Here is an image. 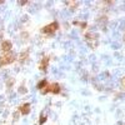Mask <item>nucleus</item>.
<instances>
[{"label": "nucleus", "mask_w": 125, "mask_h": 125, "mask_svg": "<svg viewBox=\"0 0 125 125\" xmlns=\"http://www.w3.org/2000/svg\"><path fill=\"white\" fill-rule=\"evenodd\" d=\"M15 55L10 51V53H3V55H0V68L8 65V64H11V62L15 61Z\"/></svg>", "instance_id": "f257e3e1"}, {"label": "nucleus", "mask_w": 125, "mask_h": 125, "mask_svg": "<svg viewBox=\"0 0 125 125\" xmlns=\"http://www.w3.org/2000/svg\"><path fill=\"white\" fill-rule=\"evenodd\" d=\"M45 121H46V115H43V114H41V115H40V119H39V124L43 125Z\"/></svg>", "instance_id": "9d476101"}, {"label": "nucleus", "mask_w": 125, "mask_h": 125, "mask_svg": "<svg viewBox=\"0 0 125 125\" xmlns=\"http://www.w3.org/2000/svg\"><path fill=\"white\" fill-rule=\"evenodd\" d=\"M85 41L91 49H95L99 44V39H98V35L95 33H88L85 35Z\"/></svg>", "instance_id": "f03ea898"}, {"label": "nucleus", "mask_w": 125, "mask_h": 125, "mask_svg": "<svg viewBox=\"0 0 125 125\" xmlns=\"http://www.w3.org/2000/svg\"><path fill=\"white\" fill-rule=\"evenodd\" d=\"M26 3H28V1H19V4H20V5H25Z\"/></svg>", "instance_id": "f8f14e48"}, {"label": "nucleus", "mask_w": 125, "mask_h": 125, "mask_svg": "<svg viewBox=\"0 0 125 125\" xmlns=\"http://www.w3.org/2000/svg\"><path fill=\"white\" fill-rule=\"evenodd\" d=\"M29 113H30V104L29 103L23 104V105L20 106V114H23V115H28Z\"/></svg>", "instance_id": "0eeeda50"}, {"label": "nucleus", "mask_w": 125, "mask_h": 125, "mask_svg": "<svg viewBox=\"0 0 125 125\" xmlns=\"http://www.w3.org/2000/svg\"><path fill=\"white\" fill-rule=\"evenodd\" d=\"M46 86H48V81L46 80H41L39 84H38V89L40 90V91H43V90H45L46 89Z\"/></svg>", "instance_id": "6e6552de"}, {"label": "nucleus", "mask_w": 125, "mask_h": 125, "mask_svg": "<svg viewBox=\"0 0 125 125\" xmlns=\"http://www.w3.org/2000/svg\"><path fill=\"white\" fill-rule=\"evenodd\" d=\"M43 94H46V93H53V94H59L60 93V85L56 84V83H54V84H50L46 86L45 90L41 91Z\"/></svg>", "instance_id": "20e7f679"}, {"label": "nucleus", "mask_w": 125, "mask_h": 125, "mask_svg": "<svg viewBox=\"0 0 125 125\" xmlns=\"http://www.w3.org/2000/svg\"><path fill=\"white\" fill-rule=\"evenodd\" d=\"M11 48H13L11 41H9V40H4L3 43H1V50H3V53H10Z\"/></svg>", "instance_id": "39448f33"}, {"label": "nucleus", "mask_w": 125, "mask_h": 125, "mask_svg": "<svg viewBox=\"0 0 125 125\" xmlns=\"http://www.w3.org/2000/svg\"><path fill=\"white\" fill-rule=\"evenodd\" d=\"M123 125H125V123H124V124H123Z\"/></svg>", "instance_id": "ddd939ff"}, {"label": "nucleus", "mask_w": 125, "mask_h": 125, "mask_svg": "<svg viewBox=\"0 0 125 125\" xmlns=\"http://www.w3.org/2000/svg\"><path fill=\"white\" fill-rule=\"evenodd\" d=\"M74 25H79V26H81L83 29L86 28V23H81V21H74Z\"/></svg>", "instance_id": "9b49d317"}, {"label": "nucleus", "mask_w": 125, "mask_h": 125, "mask_svg": "<svg viewBox=\"0 0 125 125\" xmlns=\"http://www.w3.org/2000/svg\"><path fill=\"white\" fill-rule=\"evenodd\" d=\"M49 60H50L49 56H44L43 59L40 60V62H39V69L45 71V70L48 69V65H49Z\"/></svg>", "instance_id": "423d86ee"}, {"label": "nucleus", "mask_w": 125, "mask_h": 125, "mask_svg": "<svg viewBox=\"0 0 125 125\" xmlns=\"http://www.w3.org/2000/svg\"><path fill=\"white\" fill-rule=\"evenodd\" d=\"M28 55H29V51H28V50L25 51L24 54L21 53V55H20V61H25V60H26V56H28Z\"/></svg>", "instance_id": "1a4fd4ad"}, {"label": "nucleus", "mask_w": 125, "mask_h": 125, "mask_svg": "<svg viewBox=\"0 0 125 125\" xmlns=\"http://www.w3.org/2000/svg\"><path fill=\"white\" fill-rule=\"evenodd\" d=\"M58 29H59V23H58V21H54V23H51V24H49V25L44 26L43 29H41V31H43L44 34L53 35Z\"/></svg>", "instance_id": "7ed1b4c3"}]
</instances>
